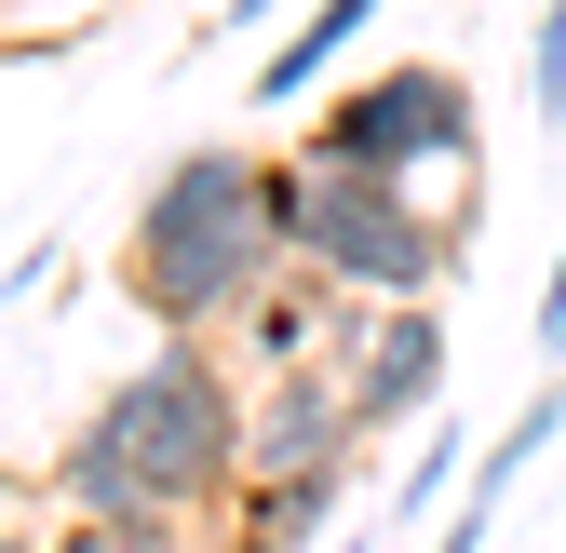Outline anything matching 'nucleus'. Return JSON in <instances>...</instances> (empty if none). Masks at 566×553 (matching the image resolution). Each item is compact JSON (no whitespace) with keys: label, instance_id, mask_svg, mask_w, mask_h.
I'll use <instances>...</instances> for the list:
<instances>
[{"label":"nucleus","instance_id":"1","mask_svg":"<svg viewBox=\"0 0 566 553\" xmlns=\"http://www.w3.org/2000/svg\"><path fill=\"white\" fill-rule=\"evenodd\" d=\"M41 487L67 513H230L243 500V365L217 337H163L135 378H108L67 419Z\"/></svg>","mask_w":566,"mask_h":553},{"label":"nucleus","instance_id":"2","mask_svg":"<svg viewBox=\"0 0 566 553\" xmlns=\"http://www.w3.org/2000/svg\"><path fill=\"white\" fill-rule=\"evenodd\" d=\"M283 270V149H176L122 230V298L163 337H230Z\"/></svg>","mask_w":566,"mask_h":553},{"label":"nucleus","instance_id":"3","mask_svg":"<svg viewBox=\"0 0 566 553\" xmlns=\"http://www.w3.org/2000/svg\"><path fill=\"white\" fill-rule=\"evenodd\" d=\"M459 230L472 217H432L405 176H350V163L283 149V257L324 270L337 298H446Z\"/></svg>","mask_w":566,"mask_h":553},{"label":"nucleus","instance_id":"4","mask_svg":"<svg viewBox=\"0 0 566 553\" xmlns=\"http://www.w3.org/2000/svg\"><path fill=\"white\" fill-rule=\"evenodd\" d=\"M311 163L405 176V189H418V176H446V163H485V149H472V82H459V67H432V54H405V67H378V82L324 95Z\"/></svg>","mask_w":566,"mask_h":553},{"label":"nucleus","instance_id":"5","mask_svg":"<svg viewBox=\"0 0 566 553\" xmlns=\"http://www.w3.org/2000/svg\"><path fill=\"white\" fill-rule=\"evenodd\" d=\"M324 365L350 378V405H365V432H405L446 405V298H337V337Z\"/></svg>","mask_w":566,"mask_h":553},{"label":"nucleus","instance_id":"6","mask_svg":"<svg viewBox=\"0 0 566 553\" xmlns=\"http://www.w3.org/2000/svg\"><path fill=\"white\" fill-rule=\"evenodd\" d=\"M365 405H350V378L311 352V365H270L243 378V487H297V472H365Z\"/></svg>","mask_w":566,"mask_h":553},{"label":"nucleus","instance_id":"7","mask_svg":"<svg viewBox=\"0 0 566 553\" xmlns=\"http://www.w3.org/2000/svg\"><path fill=\"white\" fill-rule=\"evenodd\" d=\"M337 513H350V472L243 487V500H230V526H217V553H324V540H337Z\"/></svg>","mask_w":566,"mask_h":553},{"label":"nucleus","instance_id":"8","mask_svg":"<svg viewBox=\"0 0 566 553\" xmlns=\"http://www.w3.org/2000/svg\"><path fill=\"white\" fill-rule=\"evenodd\" d=\"M230 337H243V378H270V365H311L324 337H337V284H324V270H297V257H283L270 284H256V311H243Z\"/></svg>","mask_w":566,"mask_h":553},{"label":"nucleus","instance_id":"9","mask_svg":"<svg viewBox=\"0 0 566 553\" xmlns=\"http://www.w3.org/2000/svg\"><path fill=\"white\" fill-rule=\"evenodd\" d=\"M378 28V0H311L297 28H283V54H256V108H297V95H324L337 82V54Z\"/></svg>","mask_w":566,"mask_h":553},{"label":"nucleus","instance_id":"10","mask_svg":"<svg viewBox=\"0 0 566 553\" xmlns=\"http://www.w3.org/2000/svg\"><path fill=\"white\" fill-rule=\"evenodd\" d=\"M566 432V392H539V405H513L500 432H485V459H472V500H513L526 472H539V446Z\"/></svg>","mask_w":566,"mask_h":553},{"label":"nucleus","instance_id":"11","mask_svg":"<svg viewBox=\"0 0 566 553\" xmlns=\"http://www.w3.org/2000/svg\"><path fill=\"white\" fill-rule=\"evenodd\" d=\"M41 553H189V540H176V513H54Z\"/></svg>","mask_w":566,"mask_h":553},{"label":"nucleus","instance_id":"12","mask_svg":"<svg viewBox=\"0 0 566 553\" xmlns=\"http://www.w3.org/2000/svg\"><path fill=\"white\" fill-rule=\"evenodd\" d=\"M526 108L566 122V0H539V41H526Z\"/></svg>","mask_w":566,"mask_h":553},{"label":"nucleus","instance_id":"13","mask_svg":"<svg viewBox=\"0 0 566 553\" xmlns=\"http://www.w3.org/2000/svg\"><path fill=\"white\" fill-rule=\"evenodd\" d=\"M446 472H459V432H432V446H418V472L391 487V513H432V500H446Z\"/></svg>","mask_w":566,"mask_h":553},{"label":"nucleus","instance_id":"14","mask_svg":"<svg viewBox=\"0 0 566 553\" xmlns=\"http://www.w3.org/2000/svg\"><path fill=\"white\" fill-rule=\"evenodd\" d=\"M485 526H500V500H459V513L432 526V553H485Z\"/></svg>","mask_w":566,"mask_h":553},{"label":"nucleus","instance_id":"15","mask_svg":"<svg viewBox=\"0 0 566 553\" xmlns=\"http://www.w3.org/2000/svg\"><path fill=\"white\" fill-rule=\"evenodd\" d=\"M539 352L566 365V257H553V284H539Z\"/></svg>","mask_w":566,"mask_h":553},{"label":"nucleus","instance_id":"16","mask_svg":"<svg viewBox=\"0 0 566 553\" xmlns=\"http://www.w3.org/2000/svg\"><path fill=\"white\" fill-rule=\"evenodd\" d=\"M256 14H283V0H230V28H256Z\"/></svg>","mask_w":566,"mask_h":553},{"label":"nucleus","instance_id":"17","mask_svg":"<svg viewBox=\"0 0 566 553\" xmlns=\"http://www.w3.org/2000/svg\"><path fill=\"white\" fill-rule=\"evenodd\" d=\"M0 553H41V540H28V526H0Z\"/></svg>","mask_w":566,"mask_h":553},{"label":"nucleus","instance_id":"18","mask_svg":"<svg viewBox=\"0 0 566 553\" xmlns=\"http://www.w3.org/2000/svg\"><path fill=\"white\" fill-rule=\"evenodd\" d=\"M324 553H365V540H324Z\"/></svg>","mask_w":566,"mask_h":553},{"label":"nucleus","instance_id":"19","mask_svg":"<svg viewBox=\"0 0 566 553\" xmlns=\"http://www.w3.org/2000/svg\"><path fill=\"white\" fill-rule=\"evenodd\" d=\"M0 14H14V0H0Z\"/></svg>","mask_w":566,"mask_h":553}]
</instances>
